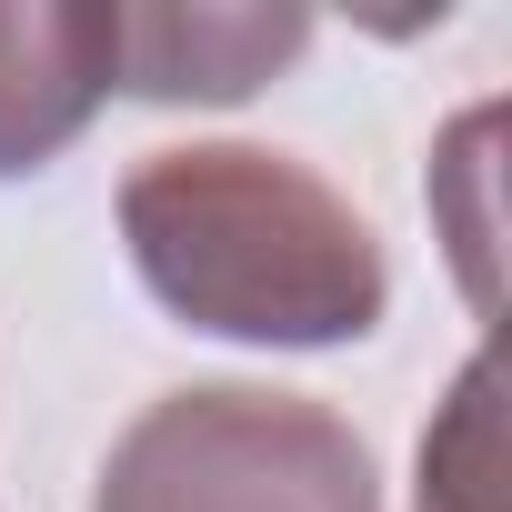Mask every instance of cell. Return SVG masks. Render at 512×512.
Instances as JSON below:
<instances>
[{
    "instance_id": "1",
    "label": "cell",
    "mask_w": 512,
    "mask_h": 512,
    "mask_svg": "<svg viewBox=\"0 0 512 512\" xmlns=\"http://www.w3.org/2000/svg\"><path fill=\"white\" fill-rule=\"evenodd\" d=\"M121 241L191 332L221 342H272V352H322L362 342L392 302L372 221L292 151L251 141H191L151 151L121 181Z\"/></svg>"
},
{
    "instance_id": "2",
    "label": "cell",
    "mask_w": 512,
    "mask_h": 512,
    "mask_svg": "<svg viewBox=\"0 0 512 512\" xmlns=\"http://www.w3.org/2000/svg\"><path fill=\"white\" fill-rule=\"evenodd\" d=\"M91 512H382V492L342 412L302 392L201 382L111 442Z\"/></svg>"
},
{
    "instance_id": "3",
    "label": "cell",
    "mask_w": 512,
    "mask_h": 512,
    "mask_svg": "<svg viewBox=\"0 0 512 512\" xmlns=\"http://www.w3.org/2000/svg\"><path fill=\"white\" fill-rule=\"evenodd\" d=\"M121 91V0H0V181L61 161Z\"/></svg>"
},
{
    "instance_id": "4",
    "label": "cell",
    "mask_w": 512,
    "mask_h": 512,
    "mask_svg": "<svg viewBox=\"0 0 512 512\" xmlns=\"http://www.w3.org/2000/svg\"><path fill=\"white\" fill-rule=\"evenodd\" d=\"M312 41L302 11H121V91L141 101H241Z\"/></svg>"
},
{
    "instance_id": "5",
    "label": "cell",
    "mask_w": 512,
    "mask_h": 512,
    "mask_svg": "<svg viewBox=\"0 0 512 512\" xmlns=\"http://www.w3.org/2000/svg\"><path fill=\"white\" fill-rule=\"evenodd\" d=\"M422 512H502V412H492V362L452 382L442 432H422Z\"/></svg>"
}]
</instances>
